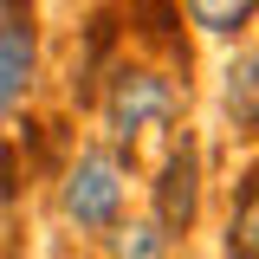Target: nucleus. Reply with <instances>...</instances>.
Here are the masks:
<instances>
[{"label": "nucleus", "instance_id": "5", "mask_svg": "<svg viewBox=\"0 0 259 259\" xmlns=\"http://www.w3.org/2000/svg\"><path fill=\"white\" fill-rule=\"evenodd\" d=\"M221 110L233 136H259V52H233L221 71Z\"/></svg>", "mask_w": 259, "mask_h": 259}, {"label": "nucleus", "instance_id": "1", "mask_svg": "<svg viewBox=\"0 0 259 259\" xmlns=\"http://www.w3.org/2000/svg\"><path fill=\"white\" fill-rule=\"evenodd\" d=\"M130 207V168H123V149H104V143H84L71 168L59 182V214L65 227L78 233H110Z\"/></svg>", "mask_w": 259, "mask_h": 259}, {"label": "nucleus", "instance_id": "4", "mask_svg": "<svg viewBox=\"0 0 259 259\" xmlns=\"http://www.w3.org/2000/svg\"><path fill=\"white\" fill-rule=\"evenodd\" d=\"M149 201H156L149 221H156L168 240L194 227V214H201V143H194V136H182V143L162 156V175H156V188H149Z\"/></svg>", "mask_w": 259, "mask_h": 259}, {"label": "nucleus", "instance_id": "9", "mask_svg": "<svg viewBox=\"0 0 259 259\" xmlns=\"http://www.w3.org/2000/svg\"><path fill=\"white\" fill-rule=\"evenodd\" d=\"M7 194H13V182H7V162H0V201H7Z\"/></svg>", "mask_w": 259, "mask_h": 259}, {"label": "nucleus", "instance_id": "3", "mask_svg": "<svg viewBox=\"0 0 259 259\" xmlns=\"http://www.w3.org/2000/svg\"><path fill=\"white\" fill-rule=\"evenodd\" d=\"M39 78V13L32 0H0V123L20 117Z\"/></svg>", "mask_w": 259, "mask_h": 259}, {"label": "nucleus", "instance_id": "8", "mask_svg": "<svg viewBox=\"0 0 259 259\" xmlns=\"http://www.w3.org/2000/svg\"><path fill=\"white\" fill-rule=\"evenodd\" d=\"M188 13H194V26L214 32V39H240V32L253 26L259 0H188Z\"/></svg>", "mask_w": 259, "mask_h": 259}, {"label": "nucleus", "instance_id": "7", "mask_svg": "<svg viewBox=\"0 0 259 259\" xmlns=\"http://www.w3.org/2000/svg\"><path fill=\"white\" fill-rule=\"evenodd\" d=\"M104 246H110V259H168V233L156 221H117L104 233Z\"/></svg>", "mask_w": 259, "mask_h": 259}, {"label": "nucleus", "instance_id": "6", "mask_svg": "<svg viewBox=\"0 0 259 259\" xmlns=\"http://www.w3.org/2000/svg\"><path fill=\"white\" fill-rule=\"evenodd\" d=\"M227 259H259V162L246 168V182L233 194V214H227Z\"/></svg>", "mask_w": 259, "mask_h": 259}, {"label": "nucleus", "instance_id": "2", "mask_svg": "<svg viewBox=\"0 0 259 259\" xmlns=\"http://www.w3.org/2000/svg\"><path fill=\"white\" fill-rule=\"evenodd\" d=\"M175 78H162L156 65H117L104 84V130L117 136V149H136L143 136L175 123Z\"/></svg>", "mask_w": 259, "mask_h": 259}]
</instances>
